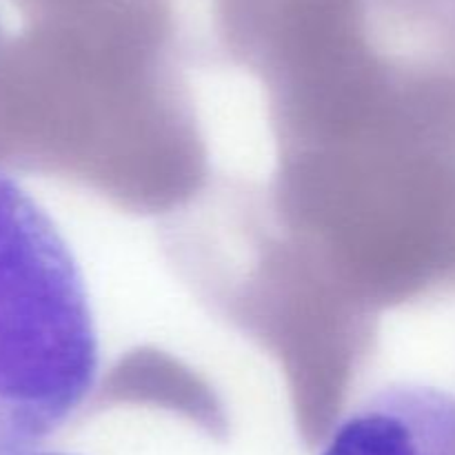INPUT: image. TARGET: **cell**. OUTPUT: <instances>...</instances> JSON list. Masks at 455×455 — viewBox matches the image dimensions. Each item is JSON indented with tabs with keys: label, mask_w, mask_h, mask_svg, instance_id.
I'll list each match as a JSON object with an SVG mask.
<instances>
[{
	"label": "cell",
	"mask_w": 455,
	"mask_h": 455,
	"mask_svg": "<svg viewBox=\"0 0 455 455\" xmlns=\"http://www.w3.org/2000/svg\"><path fill=\"white\" fill-rule=\"evenodd\" d=\"M31 455H67V453H56V451H43V449H40V451H36V453H31Z\"/></svg>",
	"instance_id": "obj_3"
},
{
	"label": "cell",
	"mask_w": 455,
	"mask_h": 455,
	"mask_svg": "<svg viewBox=\"0 0 455 455\" xmlns=\"http://www.w3.org/2000/svg\"><path fill=\"white\" fill-rule=\"evenodd\" d=\"M98 367V331L69 244L0 173V455L40 451L89 398Z\"/></svg>",
	"instance_id": "obj_1"
},
{
	"label": "cell",
	"mask_w": 455,
	"mask_h": 455,
	"mask_svg": "<svg viewBox=\"0 0 455 455\" xmlns=\"http://www.w3.org/2000/svg\"><path fill=\"white\" fill-rule=\"evenodd\" d=\"M320 455H455V398L434 387H387L333 429Z\"/></svg>",
	"instance_id": "obj_2"
}]
</instances>
